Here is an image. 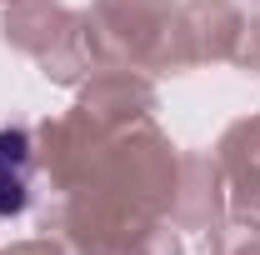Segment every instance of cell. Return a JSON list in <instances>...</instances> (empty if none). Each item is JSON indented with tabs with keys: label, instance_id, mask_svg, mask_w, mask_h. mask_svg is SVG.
<instances>
[{
	"label": "cell",
	"instance_id": "1",
	"mask_svg": "<svg viewBox=\"0 0 260 255\" xmlns=\"http://www.w3.org/2000/svg\"><path fill=\"white\" fill-rule=\"evenodd\" d=\"M35 190V140L25 125H0V220L30 210Z\"/></svg>",
	"mask_w": 260,
	"mask_h": 255
}]
</instances>
